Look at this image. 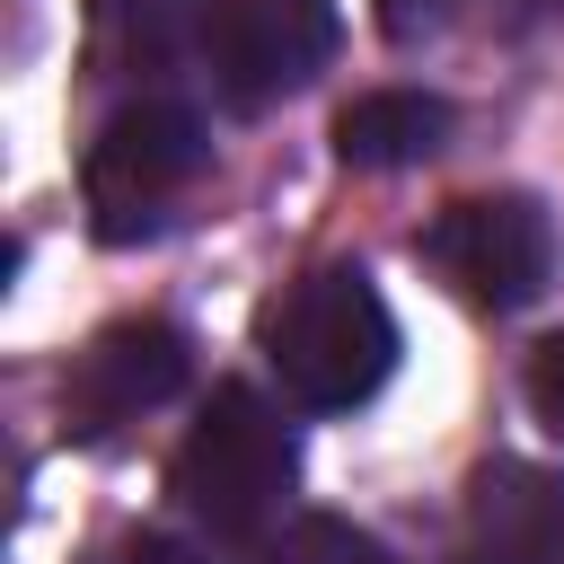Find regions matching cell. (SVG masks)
Instances as JSON below:
<instances>
[{
	"mask_svg": "<svg viewBox=\"0 0 564 564\" xmlns=\"http://www.w3.org/2000/svg\"><path fill=\"white\" fill-rule=\"evenodd\" d=\"M264 361L291 405L352 414L397 370V317L361 264H317L264 308Z\"/></svg>",
	"mask_w": 564,
	"mask_h": 564,
	"instance_id": "1",
	"label": "cell"
},
{
	"mask_svg": "<svg viewBox=\"0 0 564 564\" xmlns=\"http://www.w3.org/2000/svg\"><path fill=\"white\" fill-rule=\"evenodd\" d=\"M167 485H176L185 520H203L212 538H238V546L273 538V520H282V502L300 485V432L282 423V405L264 388L229 379V388L203 397Z\"/></svg>",
	"mask_w": 564,
	"mask_h": 564,
	"instance_id": "2",
	"label": "cell"
},
{
	"mask_svg": "<svg viewBox=\"0 0 564 564\" xmlns=\"http://www.w3.org/2000/svg\"><path fill=\"white\" fill-rule=\"evenodd\" d=\"M203 159H212V132H203V115L176 106V97H141V106L106 115V132L88 141V167H79L88 229H97L106 247L150 238V229L185 203V185L203 176Z\"/></svg>",
	"mask_w": 564,
	"mask_h": 564,
	"instance_id": "3",
	"label": "cell"
},
{
	"mask_svg": "<svg viewBox=\"0 0 564 564\" xmlns=\"http://www.w3.org/2000/svg\"><path fill=\"white\" fill-rule=\"evenodd\" d=\"M423 256L476 308H529L555 282V220H546L538 194H476V203H449L423 229Z\"/></svg>",
	"mask_w": 564,
	"mask_h": 564,
	"instance_id": "4",
	"label": "cell"
},
{
	"mask_svg": "<svg viewBox=\"0 0 564 564\" xmlns=\"http://www.w3.org/2000/svg\"><path fill=\"white\" fill-rule=\"evenodd\" d=\"M335 35H344L335 0H220L203 44H212L220 97L238 115H264V106H282L291 88H308L326 70Z\"/></svg>",
	"mask_w": 564,
	"mask_h": 564,
	"instance_id": "5",
	"label": "cell"
},
{
	"mask_svg": "<svg viewBox=\"0 0 564 564\" xmlns=\"http://www.w3.org/2000/svg\"><path fill=\"white\" fill-rule=\"evenodd\" d=\"M185 370H194L185 326H167V317H115V326H97V335L79 344L70 379H62V423H70V441H106V432L159 414V405L185 388Z\"/></svg>",
	"mask_w": 564,
	"mask_h": 564,
	"instance_id": "6",
	"label": "cell"
},
{
	"mask_svg": "<svg viewBox=\"0 0 564 564\" xmlns=\"http://www.w3.org/2000/svg\"><path fill=\"white\" fill-rule=\"evenodd\" d=\"M467 538L494 564H564V467L485 458L467 476Z\"/></svg>",
	"mask_w": 564,
	"mask_h": 564,
	"instance_id": "7",
	"label": "cell"
},
{
	"mask_svg": "<svg viewBox=\"0 0 564 564\" xmlns=\"http://www.w3.org/2000/svg\"><path fill=\"white\" fill-rule=\"evenodd\" d=\"M441 141H449V106L423 97V88H379V97H352L335 115V159L344 167H370V176L423 167Z\"/></svg>",
	"mask_w": 564,
	"mask_h": 564,
	"instance_id": "8",
	"label": "cell"
},
{
	"mask_svg": "<svg viewBox=\"0 0 564 564\" xmlns=\"http://www.w3.org/2000/svg\"><path fill=\"white\" fill-rule=\"evenodd\" d=\"M212 0H88V26H97V53L106 62H132V70H159L176 62L185 44L212 35Z\"/></svg>",
	"mask_w": 564,
	"mask_h": 564,
	"instance_id": "9",
	"label": "cell"
},
{
	"mask_svg": "<svg viewBox=\"0 0 564 564\" xmlns=\"http://www.w3.org/2000/svg\"><path fill=\"white\" fill-rule=\"evenodd\" d=\"M264 564H397L370 529H352V520H335V511H308V520H291L282 538H264Z\"/></svg>",
	"mask_w": 564,
	"mask_h": 564,
	"instance_id": "10",
	"label": "cell"
},
{
	"mask_svg": "<svg viewBox=\"0 0 564 564\" xmlns=\"http://www.w3.org/2000/svg\"><path fill=\"white\" fill-rule=\"evenodd\" d=\"M520 388H529V414H538V423H546V432L564 441V326H555V335H546V344L529 352Z\"/></svg>",
	"mask_w": 564,
	"mask_h": 564,
	"instance_id": "11",
	"label": "cell"
},
{
	"mask_svg": "<svg viewBox=\"0 0 564 564\" xmlns=\"http://www.w3.org/2000/svg\"><path fill=\"white\" fill-rule=\"evenodd\" d=\"M97 564H212V555H194V546L167 538V529H132V538H115Z\"/></svg>",
	"mask_w": 564,
	"mask_h": 564,
	"instance_id": "12",
	"label": "cell"
},
{
	"mask_svg": "<svg viewBox=\"0 0 564 564\" xmlns=\"http://www.w3.org/2000/svg\"><path fill=\"white\" fill-rule=\"evenodd\" d=\"M467 0H379V26L397 35V44H414V35H432V26H449Z\"/></svg>",
	"mask_w": 564,
	"mask_h": 564,
	"instance_id": "13",
	"label": "cell"
},
{
	"mask_svg": "<svg viewBox=\"0 0 564 564\" xmlns=\"http://www.w3.org/2000/svg\"><path fill=\"white\" fill-rule=\"evenodd\" d=\"M476 564H494V555H476Z\"/></svg>",
	"mask_w": 564,
	"mask_h": 564,
	"instance_id": "14",
	"label": "cell"
}]
</instances>
